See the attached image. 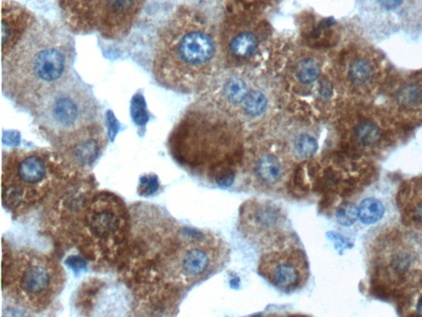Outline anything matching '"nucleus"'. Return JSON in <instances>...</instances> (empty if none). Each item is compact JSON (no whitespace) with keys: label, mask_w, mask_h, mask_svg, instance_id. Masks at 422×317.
Instances as JSON below:
<instances>
[{"label":"nucleus","mask_w":422,"mask_h":317,"mask_svg":"<svg viewBox=\"0 0 422 317\" xmlns=\"http://www.w3.org/2000/svg\"><path fill=\"white\" fill-rule=\"evenodd\" d=\"M221 63L219 32L197 8L178 7L159 27L152 72L161 87L183 94L202 92Z\"/></svg>","instance_id":"obj_1"},{"label":"nucleus","mask_w":422,"mask_h":317,"mask_svg":"<svg viewBox=\"0 0 422 317\" xmlns=\"http://www.w3.org/2000/svg\"><path fill=\"white\" fill-rule=\"evenodd\" d=\"M74 35L65 27L37 18L2 58V91L19 110L32 113L47 94L73 72Z\"/></svg>","instance_id":"obj_2"},{"label":"nucleus","mask_w":422,"mask_h":317,"mask_svg":"<svg viewBox=\"0 0 422 317\" xmlns=\"http://www.w3.org/2000/svg\"><path fill=\"white\" fill-rule=\"evenodd\" d=\"M240 122L212 98H201L185 110L174 127L170 151L188 167L209 164L216 183H230L241 151Z\"/></svg>","instance_id":"obj_3"},{"label":"nucleus","mask_w":422,"mask_h":317,"mask_svg":"<svg viewBox=\"0 0 422 317\" xmlns=\"http://www.w3.org/2000/svg\"><path fill=\"white\" fill-rule=\"evenodd\" d=\"M31 115L41 131L66 154L83 141L106 137L101 104L74 72Z\"/></svg>","instance_id":"obj_4"},{"label":"nucleus","mask_w":422,"mask_h":317,"mask_svg":"<svg viewBox=\"0 0 422 317\" xmlns=\"http://www.w3.org/2000/svg\"><path fill=\"white\" fill-rule=\"evenodd\" d=\"M282 64L281 84L287 105L317 119L334 93L322 56L311 47H296Z\"/></svg>","instance_id":"obj_5"},{"label":"nucleus","mask_w":422,"mask_h":317,"mask_svg":"<svg viewBox=\"0 0 422 317\" xmlns=\"http://www.w3.org/2000/svg\"><path fill=\"white\" fill-rule=\"evenodd\" d=\"M147 0H57L60 20L73 35L98 34L107 41L130 35Z\"/></svg>","instance_id":"obj_6"},{"label":"nucleus","mask_w":422,"mask_h":317,"mask_svg":"<svg viewBox=\"0 0 422 317\" xmlns=\"http://www.w3.org/2000/svg\"><path fill=\"white\" fill-rule=\"evenodd\" d=\"M218 32L222 63L235 69L257 56L268 39L270 26L259 16L229 12Z\"/></svg>","instance_id":"obj_7"},{"label":"nucleus","mask_w":422,"mask_h":317,"mask_svg":"<svg viewBox=\"0 0 422 317\" xmlns=\"http://www.w3.org/2000/svg\"><path fill=\"white\" fill-rule=\"evenodd\" d=\"M259 273L277 290L293 292L306 285L309 266L303 250L296 248L276 250L263 255Z\"/></svg>","instance_id":"obj_8"},{"label":"nucleus","mask_w":422,"mask_h":317,"mask_svg":"<svg viewBox=\"0 0 422 317\" xmlns=\"http://www.w3.org/2000/svg\"><path fill=\"white\" fill-rule=\"evenodd\" d=\"M291 155L274 141H265L251 149L248 167L254 181L265 190H274L287 178Z\"/></svg>","instance_id":"obj_9"},{"label":"nucleus","mask_w":422,"mask_h":317,"mask_svg":"<svg viewBox=\"0 0 422 317\" xmlns=\"http://www.w3.org/2000/svg\"><path fill=\"white\" fill-rule=\"evenodd\" d=\"M242 233L255 242L277 241L283 234L287 217L282 207L272 202L251 200L240 211Z\"/></svg>","instance_id":"obj_10"},{"label":"nucleus","mask_w":422,"mask_h":317,"mask_svg":"<svg viewBox=\"0 0 422 317\" xmlns=\"http://www.w3.org/2000/svg\"><path fill=\"white\" fill-rule=\"evenodd\" d=\"M34 13L14 0L2 2V58L11 52L37 20Z\"/></svg>","instance_id":"obj_11"},{"label":"nucleus","mask_w":422,"mask_h":317,"mask_svg":"<svg viewBox=\"0 0 422 317\" xmlns=\"http://www.w3.org/2000/svg\"><path fill=\"white\" fill-rule=\"evenodd\" d=\"M206 238L205 235L197 244L187 250L180 259V271L185 278L200 279L213 271L217 248H215L213 240Z\"/></svg>","instance_id":"obj_12"},{"label":"nucleus","mask_w":422,"mask_h":317,"mask_svg":"<svg viewBox=\"0 0 422 317\" xmlns=\"http://www.w3.org/2000/svg\"><path fill=\"white\" fill-rule=\"evenodd\" d=\"M253 85L244 75L234 74L222 79L215 96L211 97L225 110L236 117L241 104L248 96Z\"/></svg>","instance_id":"obj_13"},{"label":"nucleus","mask_w":422,"mask_h":317,"mask_svg":"<svg viewBox=\"0 0 422 317\" xmlns=\"http://www.w3.org/2000/svg\"><path fill=\"white\" fill-rule=\"evenodd\" d=\"M17 163L19 179L27 183H37L46 174V154L31 153L11 155Z\"/></svg>","instance_id":"obj_14"},{"label":"nucleus","mask_w":422,"mask_h":317,"mask_svg":"<svg viewBox=\"0 0 422 317\" xmlns=\"http://www.w3.org/2000/svg\"><path fill=\"white\" fill-rule=\"evenodd\" d=\"M268 98L267 93L257 86H253L236 113L241 119L256 120L262 117L268 110ZM241 122V121H240Z\"/></svg>","instance_id":"obj_15"},{"label":"nucleus","mask_w":422,"mask_h":317,"mask_svg":"<svg viewBox=\"0 0 422 317\" xmlns=\"http://www.w3.org/2000/svg\"><path fill=\"white\" fill-rule=\"evenodd\" d=\"M51 276L47 269L39 264L28 266L23 272L20 286L23 291L30 295H39L49 287Z\"/></svg>","instance_id":"obj_16"},{"label":"nucleus","mask_w":422,"mask_h":317,"mask_svg":"<svg viewBox=\"0 0 422 317\" xmlns=\"http://www.w3.org/2000/svg\"><path fill=\"white\" fill-rule=\"evenodd\" d=\"M119 224V217L108 207L95 209L89 219L90 229L98 238H107L118 229Z\"/></svg>","instance_id":"obj_17"},{"label":"nucleus","mask_w":422,"mask_h":317,"mask_svg":"<svg viewBox=\"0 0 422 317\" xmlns=\"http://www.w3.org/2000/svg\"><path fill=\"white\" fill-rule=\"evenodd\" d=\"M373 65L366 58L350 61L348 68V78L354 86H366L374 77Z\"/></svg>","instance_id":"obj_18"},{"label":"nucleus","mask_w":422,"mask_h":317,"mask_svg":"<svg viewBox=\"0 0 422 317\" xmlns=\"http://www.w3.org/2000/svg\"><path fill=\"white\" fill-rule=\"evenodd\" d=\"M319 144L314 136L308 132H301L293 139L290 153L294 158L308 160L314 157Z\"/></svg>","instance_id":"obj_19"},{"label":"nucleus","mask_w":422,"mask_h":317,"mask_svg":"<svg viewBox=\"0 0 422 317\" xmlns=\"http://www.w3.org/2000/svg\"><path fill=\"white\" fill-rule=\"evenodd\" d=\"M278 0H229L230 13L249 14L261 16L277 4Z\"/></svg>","instance_id":"obj_20"},{"label":"nucleus","mask_w":422,"mask_h":317,"mask_svg":"<svg viewBox=\"0 0 422 317\" xmlns=\"http://www.w3.org/2000/svg\"><path fill=\"white\" fill-rule=\"evenodd\" d=\"M358 210L360 221L364 225H373L383 219L385 207L377 198H368L360 202Z\"/></svg>","instance_id":"obj_21"},{"label":"nucleus","mask_w":422,"mask_h":317,"mask_svg":"<svg viewBox=\"0 0 422 317\" xmlns=\"http://www.w3.org/2000/svg\"><path fill=\"white\" fill-rule=\"evenodd\" d=\"M354 137L362 145H376L381 140V131L376 123L363 121L355 127Z\"/></svg>","instance_id":"obj_22"},{"label":"nucleus","mask_w":422,"mask_h":317,"mask_svg":"<svg viewBox=\"0 0 422 317\" xmlns=\"http://www.w3.org/2000/svg\"><path fill=\"white\" fill-rule=\"evenodd\" d=\"M397 98L402 106L414 108L418 106L422 102L421 89L414 84L404 85L397 92Z\"/></svg>","instance_id":"obj_23"},{"label":"nucleus","mask_w":422,"mask_h":317,"mask_svg":"<svg viewBox=\"0 0 422 317\" xmlns=\"http://www.w3.org/2000/svg\"><path fill=\"white\" fill-rule=\"evenodd\" d=\"M336 221L343 226H350L359 219L358 207L353 203L347 202L341 205L336 212Z\"/></svg>","instance_id":"obj_24"},{"label":"nucleus","mask_w":422,"mask_h":317,"mask_svg":"<svg viewBox=\"0 0 422 317\" xmlns=\"http://www.w3.org/2000/svg\"><path fill=\"white\" fill-rule=\"evenodd\" d=\"M159 179L154 174L145 175L140 179V195L149 197L159 190Z\"/></svg>","instance_id":"obj_25"},{"label":"nucleus","mask_w":422,"mask_h":317,"mask_svg":"<svg viewBox=\"0 0 422 317\" xmlns=\"http://www.w3.org/2000/svg\"><path fill=\"white\" fill-rule=\"evenodd\" d=\"M65 264L75 273H79L87 269V263L78 255H71L65 259Z\"/></svg>","instance_id":"obj_26"},{"label":"nucleus","mask_w":422,"mask_h":317,"mask_svg":"<svg viewBox=\"0 0 422 317\" xmlns=\"http://www.w3.org/2000/svg\"><path fill=\"white\" fill-rule=\"evenodd\" d=\"M377 2L382 8L388 11H391L400 7L402 0H377Z\"/></svg>","instance_id":"obj_27"},{"label":"nucleus","mask_w":422,"mask_h":317,"mask_svg":"<svg viewBox=\"0 0 422 317\" xmlns=\"http://www.w3.org/2000/svg\"><path fill=\"white\" fill-rule=\"evenodd\" d=\"M3 143L11 145H18L20 143V136L16 132H7L4 135Z\"/></svg>","instance_id":"obj_28"},{"label":"nucleus","mask_w":422,"mask_h":317,"mask_svg":"<svg viewBox=\"0 0 422 317\" xmlns=\"http://www.w3.org/2000/svg\"><path fill=\"white\" fill-rule=\"evenodd\" d=\"M414 215L417 224L422 226V200L417 202L415 205Z\"/></svg>","instance_id":"obj_29"},{"label":"nucleus","mask_w":422,"mask_h":317,"mask_svg":"<svg viewBox=\"0 0 422 317\" xmlns=\"http://www.w3.org/2000/svg\"><path fill=\"white\" fill-rule=\"evenodd\" d=\"M416 311L417 313L422 316V297H421L418 302H417Z\"/></svg>","instance_id":"obj_30"}]
</instances>
